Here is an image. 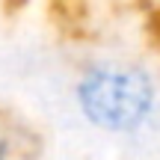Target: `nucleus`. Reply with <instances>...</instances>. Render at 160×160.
Masks as SVG:
<instances>
[{"label":"nucleus","mask_w":160,"mask_h":160,"mask_svg":"<svg viewBox=\"0 0 160 160\" xmlns=\"http://www.w3.org/2000/svg\"><path fill=\"white\" fill-rule=\"evenodd\" d=\"M74 98L92 128L107 133H131L148 122L157 92L142 68L95 65L77 80Z\"/></svg>","instance_id":"1"},{"label":"nucleus","mask_w":160,"mask_h":160,"mask_svg":"<svg viewBox=\"0 0 160 160\" xmlns=\"http://www.w3.org/2000/svg\"><path fill=\"white\" fill-rule=\"evenodd\" d=\"M0 160H9V145L0 139Z\"/></svg>","instance_id":"2"}]
</instances>
